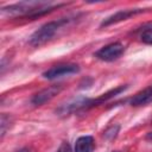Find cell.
<instances>
[{"instance_id": "10", "label": "cell", "mask_w": 152, "mask_h": 152, "mask_svg": "<svg viewBox=\"0 0 152 152\" xmlns=\"http://www.w3.org/2000/svg\"><path fill=\"white\" fill-rule=\"evenodd\" d=\"M140 40L144 43V44H147V45H152V27L150 28H146L141 32L140 34Z\"/></svg>"}, {"instance_id": "8", "label": "cell", "mask_w": 152, "mask_h": 152, "mask_svg": "<svg viewBox=\"0 0 152 152\" xmlns=\"http://www.w3.org/2000/svg\"><path fill=\"white\" fill-rule=\"evenodd\" d=\"M95 147V141L91 135H82L75 142L74 152H93Z\"/></svg>"}, {"instance_id": "1", "label": "cell", "mask_w": 152, "mask_h": 152, "mask_svg": "<svg viewBox=\"0 0 152 152\" xmlns=\"http://www.w3.org/2000/svg\"><path fill=\"white\" fill-rule=\"evenodd\" d=\"M64 5L65 4H56L51 1H20L2 7L1 14L11 17L37 18Z\"/></svg>"}, {"instance_id": "14", "label": "cell", "mask_w": 152, "mask_h": 152, "mask_svg": "<svg viewBox=\"0 0 152 152\" xmlns=\"http://www.w3.org/2000/svg\"><path fill=\"white\" fill-rule=\"evenodd\" d=\"M114 152H118V151H114Z\"/></svg>"}, {"instance_id": "6", "label": "cell", "mask_w": 152, "mask_h": 152, "mask_svg": "<svg viewBox=\"0 0 152 152\" xmlns=\"http://www.w3.org/2000/svg\"><path fill=\"white\" fill-rule=\"evenodd\" d=\"M145 12V8H128V10H120L118 12H115L114 14L107 17L106 19L102 20V23L100 24L101 27H107L109 25H113V24H116V23H120L122 20H127L128 18L131 17H134L137 14H140Z\"/></svg>"}, {"instance_id": "2", "label": "cell", "mask_w": 152, "mask_h": 152, "mask_svg": "<svg viewBox=\"0 0 152 152\" xmlns=\"http://www.w3.org/2000/svg\"><path fill=\"white\" fill-rule=\"evenodd\" d=\"M75 19H76V17H64V18H59L57 20L45 23L44 25H42L38 30H36L30 36L28 44L32 46H40V45L48 43L56 36V33L58 31H61L63 27H65L68 24H70Z\"/></svg>"}, {"instance_id": "13", "label": "cell", "mask_w": 152, "mask_h": 152, "mask_svg": "<svg viewBox=\"0 0 152 152\" xmlns=\"http://www.w3.org/2000/svg\"><path fill=\"white\" fill-rule=\"evenodd\" d=\"M18 152H28V150H27V148H21V150L18 151Z\"/></svg>"}, {"instance_id": "4", "label": "cell", "mask_w": 152, "mask_h": 152, "mask_svg": "<svg viewBox=\"0 0 152 152\" xmlns=\"http://www.w3.org/2000/svg\"><path fill=\"white\" fill-rule=\"evenodd\" d=\"M80 72V66L75 63H62L53 65L43 72V77L46 80H56L62 76L74 75Z\"/></svg>"}, {"instance_id": "9", "label": "cell", "mask_w": 152, "mask_h": 152, "mask_svg": "<svg viewBox=\"0 0 152 152\" xmlns=\"http://www.w3.org/2000/svg\"><path fill=\"white\" fill-rule=\"evenodd\" d=\"M119 129H120V126H119V125H113V126L108 127V128L103 132V137H104L106 139L112 140V139H114V138L118 135Z\"/></svg>"}, {"instance_id": "12", "label": "cell", "mask_w": 152, "mask_h": 152, "mask_svg": "<svg viewBox=\"0 0 152 152\" xmlns=\"http://www.w3.org/2000/svg\"><path fill=\"white\" fill-rule=\"evenodd\" d=\"M56 152H72V151H71V146H70V144H69L68 141H63Z\"/></svg>"}, {"instance_id": "5", "label": "cell", "mask_w": 152, "mask_h": 152, "mask_svg": "<svg viewBox=\"0 0 152 152\" xmlns=\"http://www.w3.org/2000/svg\"><path fill=\"white\" fill-rule=\"evenodd\" d=\"M62 89H63V84H61V83L52 84L48 88H44L32 96L31 103L33 106H42V104L49 102L50 100H52L57 94H59L62 91Z\"/></svg>"}, {"instance_id": "3", "label": "cell", "mask_w": 152, "mask_h": 152, "mask_svg": "<svg viewBox=\"0 0 152 152\" xmlns=\"http://www.w3.org/2000/svg\"><path fill=\"white\" fill-rule=\"evenodd\" d=\"M124 52H125V45L120 42H114L99 49L94 53V57H96L102 62H114L118 58H120L124 55Z\"/></svg>"}, {"instance_id": "11", "label": "cell", "mask_w": 152, "mask_h": 152, "mask_svg": "<svg viewBox=\"0 0 152 152\" xmlns=\"http://www.w3.org/2000/svg\"><path fill=\"white\" fill-rule=\"evenodd\" d=\"M0 126H1V137H4L5 132H6V126L7 124H10V116L6 114H1V120H0Z\"/></svg>"}, {"instance_id": "7", "label": "cell", "mask_w": 152, "mask_h": 152, "mask_svg": "<svg viewBox=\"0 0 152 152\" xmlns=\"http://www.w3.org/2000/svg\"><path fill=\"white\" fill-rule=\"evenodd\" d=\"M151 101H152V84H150L148 87L138 91L129 100V104L134 106V107H140V106H146Z\"/></svg>"}]
</instances>
